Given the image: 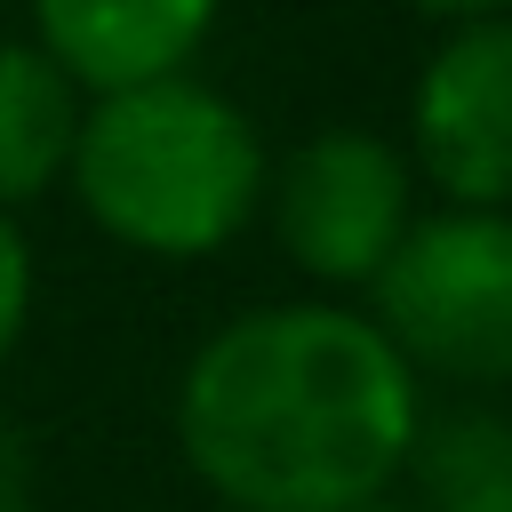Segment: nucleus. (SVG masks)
Listing matches in <instances>:
<instances>
[{
	"label": "nucleus",
	"mask_w": 512,
	"mask_h": 512,
	"mask_svg": "<svg viewBox=\"0 0 512 512\" xmlns=\"http://www.w3.org/2000/svg\"><path fill=\"white\" fill-rule=\"evenodd\" d=\"M416 440V368L336 304L224 320L176 384L184 464L240 512H352Z\"/></svg>",
	"instance_id": "obj_1"
},
{
	"label": "nucleus",
	"mask_w": 512,
	"mask_h": 512,
	"mask_svg": "<svg viewBox=\"0 0 512 512\" xmlns=\"http://www.w3.org/2000/svg\"><path fill=\"white\" fill-rule=\"evenodd\" d=\"M80 208L136 256H216L264 192L248 112L184 72L96 96L72 136Z\"/></svg>",
	"instance_id": "obj_2"
},
{
	"label": "nucleus",
	"mask_w": 512,
	"mask_h": 512,
	"mask_svg": "<svg viewBox=\"0 0 512 512\" xmlns=\"http://www.w3.org/2000/svg\"><path fill=\"white\" fill-rule=\"evenodd\" d=\"M376 328L392 352L464 384H512V216L448 208L376 264Z\"/></svg>",
	"instance_id": "obj_3"
},
{
	"label": "nucleus",
	"mask_w": 512,
	"mask_h": 512,
	"mask_svg": "<svg viewBox=\"0 0 512 512\" xmlns=\"http://www.w3.org/2000/svg\"><path fill=\"white\" fill-rule=\"evenodd\" d=\"M272 232L312 280H376L408 232V160L368 128L304 136L272 176Z\"/></svg>",
	"instance_id": "obj_4"
},
{
	"label": "nucleus",
	"mask_w": 512,
	"mask_h": 512,
	"mask_svg": "<svg viewBox=\"0 0 512 512\" xmlns=\"http://www.w3.org/2000/svg\"><path fill=\"white\" fill-rule=\"evenodd\" d=\"M408 128L424 176L456 208L512 200V8L448 24V40L424 56Z\"/></svg>",
	"instance_id": "obj_5"
},
{
	"label": "nucleus",
	"mask_w": 512,
	"mask_h": 512,
	"mask_svg": "<svg viewBox=\"0 0 512 512\" xmlns=\"http://www.w3.org/2000/svg\"><path fill=\"white\" fill-rule=\"evenodd\" d=\"M40 48L72 72V88H136L192 64L216 24V0H32Z\"/></svg>",
	"instance_id": "obj_6"
},
{
	"label": "nucleus",
	"mask_w": 512,
	"mask_h": 512,
	"mask_svg": "<svg viewBox=\"0 0 512 512\" xmlns=\"http://www.w3.org/2000/svg\"><path fill=\"white\" fill-rule=\"evenodd\" d=\"M80 88L40 40H0V208L40 200L72 168Z\"/></svg>",
	"instance_id": "obj_7"
},
{
	"label": "nucleus",
	"mask_w": 512,
	"mask_h": 512,
	"mask_svg": "<svg viewBox=\"0 0 512 512\" xmlns=\"http://www.w3.org/2000/svg\"><path fill=\"white\" fill-rule=\"evenodd\" d=\"M408 472H416L408 512H512V424L480 408L416 424Z\"/></svg>",
	"instance_id": "obj_8"
},
{
	"label": "nucleus",
	"mask_w": 512,
	"mask_h": 512,
	"mask_svg": "<svg viewBox=\"0 0 512 512\" xmlns=\"http://www.w3.org/2000/svg\"><path fill=\"white\" fill-rule=\"evenodd\" d=\"M24 320H32V248H24V232H16V216L0 208V360L16 352V336H24Z\"/></svg>",
	"instance_id": "obj_9"
},
{
	"label": "nucleus",
	"mask_w": 512,
	"mask_h": 512,
	"mask_svg": "<svg viewBox=\"0 0 512 512\" xmlns=\"http://www.w3.org/2000/svg\"><path fill=\"white\" fill-rule=\"evenodd\" d=\"M0 512H32V456L8 416H0Z\"/></svg>",
	"instance_id": "obj_10"
},
{
	"label": "nucleus",
	"mask_w": 512,
	"mask_h": 512,
	"mask_svg": "<svg viewBox=\"0 0 512 512\" xmlns=\"http://www.w3.org/2000/svg\"><path fill=\"white\" fill-rule=\"evenodd\" d=\"M408 8H424V16H440V24H464V16H496V8H512V0H408Z\"/></svg>",
	"instance_id": "obj_11"
},
{
	"label": "nucleus",
	"mask_w": 512,
	"mask_h": 512,
	"mask_svg": "<svg viewBox=\"0 0 512 512\" xmlns=\"http://www.w3.org/2000/svg\"><path fill=\"white\" fill-rule=\"evenodd\" d=\"M352 512H400V504H384V496H368V504H352Z\"/></svg>",
	"instance_id": "obj_12"
}]
</instances>
